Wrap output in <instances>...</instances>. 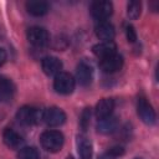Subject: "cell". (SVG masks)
Instances as JSON below:
<instances>
[{"instance_id": "obj_27", "label": "cell", "mask_w": 159, "mask_h": 159, "mask_svg": "<svg viewBox=\"0 0 159 159\" xmlns=\"http://www.w3.org/2000/svg\"><path fill=\"white\" fill-rule=\"evenodd\" d=\"M134 159H142V158H134Z\"/></svg>"}, {"instance_id": "obj_17", "label": "cell", "mask_w": 159, "mask_h": 159, "mask_svg": "<svg viewBox=\"0 0 159 159\" xmlns=\"http://www.w3.org/2000/svg\"><path fill=\"white\" fill-rule=\"evenodd\" d=\"M15 93V86L14 83L0 77V102H9L12 99Z\"/></svg>"}, {"instance_id": "obj_23", "label": "cell", "mask_w": 159, "mask_h": 159, "mask_svg": "<svg viewBox=\"0 0 159 159\" xmlns=\"http://www.w3.org/2000/svg\"><path fill=\"white\" fill-rule=\"evenodd\" d=\"M125 35H127V40L129 42H135L137 41V32H135V29L132 25H127Z\"/></svg>"}, {"instance_id": "obj_13", "label": "cell", "mask_w": 159, "mask_h": 159, "mask_svg": "<svg viewBox=\"0 0 159 159\" xmlns=\"http://www.w3.org/2000/svg\"><path fill=\"white\" fill-rule=\"evenodd\" d=\"M96 35L99 40H102V42L104 41H113L116 31H114V26L108 22V21H102L96 26Z\"/></svg>"}, {"instance_id": "obj_19", "label": "cell", "mask_w": 159, "mask_h": 159, "mask_svg": "<svg viewBox=\"0 0 159 159\" xmlns=\"http://www.w3.org/2000/svg\"><path fill=\"white\" fill-rule=\"evenodd\" d=\"M17 159H40V154L34 147H24L19 150Z\"/></svg>"}, {"instance_id": "obj_5", "label": "cell", "mask_w": 159, "mask_h": 159, "mask_svg": "<svg viewBox=\"0 0 159 159\" xmlns=\"http://www.w3.org/2000/svg\"><path fill=\"white\" fill-rule=\"evenodd\" d=\"M137 112L139 118L142 119V122H144L148 125H153L155 123L157 116L155 112L152 107V104L148 102V99L144 96L138 97V102H137Z\"/></svg>"}, {"instance_id": "obj_25", "label": "cell", "mask_w": 159, "mask_h": 159, "mask_svg": "<svg viewBox=\"0 0 159 159\" xmlns=\"http://www.w3.org/2000/svg\"><path fill=\"white\" fill-rule=\"evenodd\" d=\"M66 159H75V158H73V157H72V155H68V157H67V158H66Z\"/></svg>"}, {"instance_id": "obj_2", "label": "cell", "mask_w": 159, "mask_h": 159, "mask_svg": "<svg viewBox=\"0 0 159 159\" xmlns=\"http://www.w3.org/2000/svg\"><path fill=\"white\" fill-rule=\"evenodd\" d=\"M75 78L68 72H60L55 76L53 88L60 94H70L75 89Z\"/></svg>"}, {"instance_id": "obj_21", "label": "cell", "mask_w": 159, "mask_h": 159, "mask_svg": "<svg viewBox=\"0 0 159 159\" xmlns=\"http://www.w3.org/2000/svg\"><path fill=\"white\" fill-rule=\"evenodd\" d=\"M89 119H91V108H84L80 116V127L82 132H86L89 127Z\"/></svg>"}, {"instance_id": "obj_6", "label": "cell", "mask_w": 159, "mask_h": 159, "mask_svg": "<svg viewBox=\"0 0 159 159\" xmlns=\"http://www.w3.org/2000/svg\"><path fill=\"white\" fill-rule=\"evenodd\" d=\"M48 127H60L66 122V113L58 107H50L42 111V118Z\"/></svg>"}, {"instance_id": "obj_12", "label": "cell", "mask_w": 159, "mask_h": 159, "mask_svg": "<svg viewBox=\"0 0 159 159\" xmlns=\"http://www.w3.org/2000/svg\"><path fill=\"white\" fill-rule=\"evenodd\" d=\"M117 51V46L113 41H104V42H99L97 45H94L92 47V52L99 57L101 60L102 58H106V57H109L112 55H114Z\"/></svg>"}, {"instance_id": "obj_3", "label": "cell", "mask_w": 159, "mask_h": 159, "mask_svg": "<svg viewBox=\"0 0 159 159\" xmlns=\"http://www.w3.org/2000/svg\"><path fill=\"white\" fill-rule=\"evenodd\" d=\"M41 118H42V111L30 106H24L19 108V111L16 112V119L24 125H32L40 122Z\"/></svg>"}, {"instance_id": "obj_22", "label": "cell", "mask_w": 159, "mask_h": 159, "mask_svg": "<svg viewBox=\"0 0 159 159\" xmlns=\"http://www.w3.org/2000/svg\"><path fill=\"white\" fill-rule=\"evenodd\" d=\"M123 153H124V149L122 147H118V145L117 147H112L107 152V158H118Z\"/></svg>"}, {"instance_id": "obj_18", "label": "cell", "mask_w": 159, "mask_h": 159, "mask_svg": "<svg viewBox=\"0 0 159 159\" xmlns=\"http://www.w3.org/2000/svg\"><path fill=\"white\" fill-rule=\"evenodd\" d=\"M48 4L46 1H36V0H30L26 2V10L29 14L34 16H43L48 12Z\"/></svg>"}, {"instance_id": "obj_15", "label": "cell", "mask_w": 159, "mask_h": 159, "mask_svg": "<svg viewBox=\"0 0 159 159\" xmlns=\"http://www.w3.org/2000/svg\"><path fill=\"white\" fill-rule=\"evenodd\" d=\"M118 119L117 117L114 116H109L104 119H101L98 120V124H97V130L102 134H111L113 132L117 130L118 128Z\"/></svg>"}, {"instance_id": "obj_14", "label": "cell", "mask_w": 159, "mask_h": 159, "mask_svg": "<svg viewBox=\"0 0 159 159\" xmlns=\"http://www.w3.org/2000/svg\"><path fill=\"white\" fill-rule=\"evenodd\" d=\"M2 140H4V143L9 147V148H11V149H17V148H20V145L22 144V137L16 132V130H14V129H11V128H6L5 130H4V133H2Z\"/></svg>"}, {"instance_id": "obj_11", "label": "cell", "mask_w": 159, "mask_h": 159, "mask_svg": "<svg viewBox=\"0 0 159 159\" xmlns=\"http://www.w3.org/2000/svg\"><path fill=\"white\" fill-rule=\"evenodd\" d=\"M114 109V101L112 98H102L97 104H96V117L98 120L104 119L109 116H112V112Z\"/></svg>"}, {"instance_id": "obj_7", "label": "cell", "mask_w": 159, "mask_h": 159, "mask_svg": "<svg viewBox=\"0 0 159 159\" xmlns=\"http://www.w3.org/2000/svg\"><path fill=\"white\" fill-rule=\"evenodd\" d=\"M113 12V5L111 1H94L91 5V15L99 22L106 21Z\"/></svg>"}, {"instance_id": "obj_8", "label": "cell", "mask_w": 159, "mask_h": 159, "mask_svg": "<svg viewBox=\"0 0 159 159\" xmlns=\"http://www.w3.org/2000/svg\"><path fill=\"white\" fill-rule=\"evenodd\" d=\"M76 76H77V81L81 86L87 87L92 83L93 81V67L84 60H82L78 65H77V70H76Z\"/></svg>"}, {"instance_id": "obj_10", "label": "cell", "mask_w": 159, "mask_h": 159, "mask_svg": "<svg viewBox=\"0 0 159 159\" xmlns=\"http://www.w3.org/2000/svg\"><path fill=\"white\" fill-rule=\"evenodd\" d=\"M41 67L47 76H53V75L56 76L62 70V62L60 58L55 56H46L41 61Z\"/></svg>"}, {"instance_id": "obj_16", "label": "cell", "mask_w": 159, "mask_h": 159, "mask_svg": "<svg viewBox=\"0 0 159 159\" xmlns=\"http://www.w3.org/2000/svg\"><path fill=\"white\" fill-rule=\"evenodd\" d=\"M76 144H77L80 159H92V144L87 137L78 135Z\"/></svg>"}, {"instance_id": "obj_9", "label": "cell", "mask_w": 159, "mask_h": 159, "mask_svg": "<svg viewBox=\"0 0 159 159\" xmlns=\"http://www.w3.org/2000/svg\"><path fill=\"white\" fill-rule=\"evenodd\" d=\"M123 66V57L120 55H112L109 57L102 58L99 62V67L104 73H113L122 68Z\"/></svg>"}, {"instance_id": "obj_24", "label": "cell", "mask_w": 159, "mask_h": 159, "mask_svg": "<svg viewBox=\"0 0 159 159\" xmlns=\"http://www.w3.org/2000/svg\"><path fill=\"white\" fill-rule=\"evenodd\" d=\"M5 61H6V52H5L4 48L0 47V66H1Z\"/></svg>"}, {"instance_id": "obj_26", "label": "cell", "mask_w": 159, "mask_h": 159, "mask_svg": "<svg viewBox=\"0 0 159 159\" xmlns=\"http://www.w3.org/2000/svg\"><path fill=\"white\" fill-rule=\"evenodd\" d=\"M99 159H109V158H107V157H101Z\"/></svg>"}, {"instance_id": "obj_1", "label": "cell", "mask_w": 159, "mask_h": 159, "mask_svg": "<svg viewBox=\"0 0 159 159\" xmlns=\"http://www.w3.org/2000/svg\"><path fill=\"white\" fill-rule=\"evenodd\" d=\"M63 142V134L58 130H45L40 137L41 147L50 153H57L61 150Z\"/></svg>"}, {"instance_id": "obj_20", "label": "cell", "mask_w": 159, "mask_h": 159, "mask_svg": "<svg viewBox=\"0 0 159 159\" xmlns=\"http://www.w3.org/2000/svg\"><path fill=\"white\" fill-rule=\"evenodd\" d=\"M142 12V4L139 1H129L127 5V15L129 19L135 20L140 16Z\"/></svg>"}, {"instance_id": "obj_4", "label": "cell", "mask_w": 159, "mask_h": 159, "mask_svg": "<svg viewBox=\"0 0 159 159\" xmlns=\"http://www.w3.org/2000/svg\"><path fill=\"white\" fill-rule=\"evenodd\" d=\"M27 40L35 47H45L50 43V34L46 29L40 26H32L26 32Z\"/></svg>"}]
</instances>
